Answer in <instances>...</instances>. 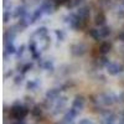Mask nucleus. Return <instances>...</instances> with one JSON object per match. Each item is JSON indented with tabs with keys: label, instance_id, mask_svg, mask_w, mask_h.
Instances as JSON below:
<instances>
[{
	"label": "nucleus",
	"instance_id": "nucleus-20",
	"mask_svg": "<svg viewBox=\"0 0 124 124\" xmlns=\"http://www.w3.org/2000/svg\"><path fill=\"white\" fill-rule=\"evenodd\" d=\"M99 32H101V36H102V39H106V37H108L109 35H110V32H112V29L109 27V26H101V29H99Z\"/></svg>",
	"mask_w": 124,
	"mask_h": 124
},
{
	"label": "nucleus",
	"instance_id": "nucleus-2",
	"mask_svg": "<svg viewBox=\"0 0 124 124\" xmlns=\"http://www.w3.org/2000/svg\"><path fill=\"white\" fill-rule=\"evenodd\" d=\"M56 6H57L56 0H42L40 5V8L44 10L45 14H52L56 10Z\"/></svg>",
	"mask_w": 124,
	"mask_h": 124
},
{
	"label": "nucleus",
	"instance_id": "nucleus-33",
	"mask_svg": "<svg viewBox=\"0 0 124 124\" xmlns=\"http://www.w3.org/2000/svg\"><path fill=\"white\" fill-rule=\"evenodd\" d=\"M117 39H118L119 41H122V42H124V32H120V34L117 36Z\"/></svg>",
	"mask_w": 124,
	"mask_h": 124
},
{
	"label": "nucleus",
	"instance_id": "nucleus-35",
	"mask_svg": "<svg viewBox=\"0 0 124 124\" xmlns=\"http://www.w3.org/2000/svg\"><path fill=\"white\" fill-rule=\"evenodd\" d=\"M25 99H26V103H32V98L31 97H26Z\"/></svg>",
	"mask_w": 124,
	"mask_h": 124
},
{
	"label": "nucleus",
	"instance_id": "nucleus-27",
	"mask_svg": "<svg viewBox=\"0 0 124 124\" xmlns=\"http://www.w3.org/2000/svg\"><path fill=\"white\" fill-rule=\"evenodd\" d=\"M55 34H56V36H57L58 41H63V40H65V37H66L65 32H63L62 30H56V31H55Z\"/></svg>",
	"mask_w": 124,
	"mask_h": 124
},
{
	"label": "nucleus",
	"instance_id": "nucleus-29",
	"mask_svg": "<svg viewBox=\"0 0 124 124\" xmlns=\"http://www.w3.org/2000/svg\"><path fill=\"white\" fill-rule=\"evenodd\" d=\"M24 51H25V45H21V46H20V47H17V51H16V57L17 58H20V57H21L23 56V54H24Z\"/></svg>",
	"mask_w": 124,
	"mask_h": 124
},
{
	"label": "nucleus",
	"instance_id": "nucleus-28",
	"mask_svg": "<svg viewBox=\"0 0 124 124\" xmlns=\"http://www.w3.org/2000/svg\"><path fill=\"white\" fill-rule=\"evenodd\" d=\"M23 81H24V75H17L14 77V82H15V85H21L23 83Z\"/></svg>",
	"mask_w": 124,
	"mask_h": 124
},
{
	"label": "nucleus",
	"instance_id": "nucleus-14",
	"mask_svg": "<svg viewBox=\"0 0 124 124\" xmlns=\"http://www.w3.org/2000/svg\"><path fill=\"white\" fill-rule=\"evenodd\" d=\"M112 51V44L108 42V41H104V42H102L101 46H99V52L102 55H107Z\"/></svg>",
	"mask_w": 124,
	"mask_h": 124
},
{
	"label": "nucleus",
	"instance_id": "nucleus-6",
	"mask_svg": "<svg viewBox=\"0 0 124 124\" xmlns=\"http://www.w3.org/2000/svg\"><path fill=\"white\" fill-rule=\"evenodd\" d=\"M78 113H79V110H77L76 108H70L67 112H66V114H65V117H63V124H68V123H71L72 120H73L77 116H78Z\"/></svg>",
	"mask_w": 124,
	"mask_h": 124
},
{
	"label": "nucleus",
	"instance_id": "nucleus-31",
	"mask_svg": "<svg viewBox=\"0 0 124 124\" xmlns=\"http://www.w3.org/2000/svg\"><path fill=\"white\" fill-rule=\"evenodd\" d=\"M67 3H68V0H56L57 6H58V5H66Z\"/></svg>",
	"mask_w": 124,
	"mask_h": 124
},
{
	"label": "nucleus",
	"instance_id": "nucleus-30",
	"mask_svg": "<svg viewBox=\"0 0 124 124\" xmlns=\"http://www.w3.org/2000/svg\"><path fill=\"white\" fill-rule=\"evenodd\" d=\"M10 17H11V14H10V11L5 10V11H4V14H3V20H4V23H9Z\"/></svg>",
	"mask_w": 124,
	"mask_h": 124
},
{
	"label": "nucleus",
	"instance_id": "nucleus-16",
	"mask_svg": "<svg viewBox=\"0 0 124 124\" xmlns=\"http://www.w3.org/2000/svg\"><path fill=\"white\" fill-rule=\"evenodd\" d=\"M16 51H17V48L14 46V44H13V42L5 44V51H4V56L6 57L8 55H14V54H16Z\"/></svg>",
	"mask_w": 124,
	"mask_h": 124
},
{
	"label": "nucleus",
	"instance_id": "nucleus-23",
	"mask_svg": "<svg viewBox=\"0 0 124 124\" xmlns=\"http://www.w3.org/2000/svg\"><path fill=\"white\" fill-rule=\"evenodd\" d=\"M39 87V82L37 81H29L26 83V88L29 91H36Z\"/></svg>",
	"mask_w": 124,
	"mask_h": 124
},
{
	"label": "nucleus",
	"instance_id": "nucleus-10",
	"mask_svg": "<svg viewBox=\"0 0 124 124\" xmlns=\"http://www.w3.org/2000/svg\"><path fill=\"white\" fill-rule=\"evenodd\" d=\"M72 107L81 112L85 108V97L83 96H76V98L73 99V103H72Z\"/></svg>",
	"mask_w": 124,
	"mask_h": 124
},
{
	"label": "nucleus",
	"instance_id": "nucleus-1",
	"mask_svg": "<svg viewBox=\"0 0 124 124\" xmlns=\"http://www.w3.org/2000/svg\"><path fill=\"white\" fill-rule=\"evenodd\" d=\"M29 114V108L26 106H13L11 109H10V113H9V117L13 118V119H16V120H24L25 117Z\"/></svg>",
	"mask_w": 124,
	"mask_h": 124
},
{
	"label": "nucleus",
	"instance_id": "nucleus-4",
	"mask_svg": "<svg viewBox=\"0 0 124 124\" xmlns=\"http://www.w3.org/2000/svg\"><path fill=\"white\" fill-rule=\"evenodd\" d=\"M99 101H101L104 106H112L113 103L119 102V96L109 94V93H103V94L99 96Z\"/></svg>",
	"mask_w": 124,
	"mask_h": 124
},
{
	"label": "nucleus",
	"instance_id": "nucleus-17",
	"mask_svg": "<svg viewBox=\"0 0 124 124\" xmlns=\"http://www.w3.org/2000/svg\"><path fill=\"white\" fill-rule=\"evenodd\" d=\"M66 99H67L66 97H62V98H60V101L56 103V106H55V109H56V110L54 112V114H57L58 112H61L62 109H63V107L66 106V102H67Z\"/></svg>",
	"mask_w": 124,
	"mask_h": 124
},
{
	"label": "nucleus",
	"instance_id": "nucleus-32",
	"mask_svg": "<svg viewBox=\"0 0 124 124\" xmlns=\"http://www.w3.org/2000/svg\"><path fill=\"white\" fill-rule=\"evenodd\" d=\"M79 124H92V122L89 119H82L79 120Z\"/></svg>",
	"mask_w": 124,
	"mask_h": 124
},
{
	"label": "nucleus",
	"instance_id": "nucleus-7",
	"mask_svg": "<svg viewBox=\"0 0 124 124\" xmlns=\"http://www.w3.org/2000/svg\"><path fill=\"white\" fill-rule=\"evenodd\" d=\"M78 20H79L78 15H77V14H73V13L68 14V15L65 17V21L68 24V26H70L71 29H75V30H76V27H77Z\"/></svg>",
	"mask_w": 124,
	"mask_h": 124
},
{
	"label": "nucleus",
	"instance_id": "nucleus-37",
	"mask_svg": "<svg viewBox=\"0 0 124 124\" xmlns=\"http://www.w3.org/2000/svg\"><path fill=\"white\" fill-rule=\"evenodd\" d=\"M119 124H124V117H123V118H120V120H119Z\"/></svg>",
	"mask_w": 124,
	"mask_h": 124
},
{
	"label": "nucleus",
	"instance_id": "nucleus-9",
	"mask_svg": "<svg viewBox=\"0 0 124 124\" xmlns=\"http://www.w3.org/2000/svg\"><path fill=\"white\" fill-rule=\"evenodd\" d=\"M62 89L60 88H51L46 92V99L48 101H56L58 97H60V93H61Z\"/></svg>",
	"mask_w": 124,
	"mask_h": 124
},
{
	"label": "nucleus",
	"instance_id": "nucleus-19",
	"mask_svg": "<svg viewBox=\"0 0 124 124\" xmlns=\"http://www.w3.org/2000/svg\"><path fill=\"white\" fill-rule=\"evenodd\" d=\"M41 66H42L44 70H46L47 72H52L55 70V66H54V62L50 61V60H46L44 62H41Z\"/></svg>",
	"mask_w": 124,
	"mask_h": 124
},
{
	"label": "nucleus",
	"instance_id": "nucleus-25",
	"mask_svg": "<svg viewBox=\"0 0 124 124\" xmlns=\"http://www.w3.org/2000/svg\"><path fill=\"white\" fill-rule=\"evenodd\" d=\"M82 1H83V0H68V3H67L66 5H67L68 9H73V8L78 6Z\"/></svg>",
	"mask_w": 124,
	"mask_h": 124
},
{
	"label": "nucleus",
	"instance_id": "nucleus-36",
	"mask_svg": "<svg viewBox=\"0 0 124 124\" xmlns=\"http://www.w3.org/2000/svg\"><path fill=\"white\" fill-rule=\"evenodd\" d=\"M14 124H26V123H25L24 120H16V122H15Z\"/></svg>",
	"mask_w": 124,
	"mask_h": 124
},
{
	"label": "nucleus",
	"instance_id": "nucleus-13",
	"mask_svg": "<svg viewBox=\"0 0 124 124\" xmlns=\"http://www.w3.org/2000/svg\"><path fill=\"white\" fill-rule=\"evenodd\" d=\"M26 14H27V10H26V6H25V5L17 6V8L15 9V11H14V16H15L16 19H21V17H24Z\"/></svg>",
	"mask_w": 124,
	"mask_h": 124
},
{
	"label": "nucleus",
	"instance_id": "nucleus-22",
	"mask_svg": "<svg viewBox=\"0 0 124 124\" xmlns=\"http://www.w3.org/2000/svg\"><path fill=\"white\" fill-rule=\"evenodd\" d=\"M88 32H89V36H91L93 40H96V41H99V39H102L101 32H99L98 29H89Z\"/></svg>",
	"mask_w": 124,
	"mask_h": 124
},
{
	"label": "nucleus",
	"instance_id": "nucleus-11",
	"mask_svg": "<svg viewBox=\"0 0 124 124\" xmlns=\"http://www.w3.org/2000/svg\"><path fill=\"white\" fill-rule=\"evenodd\" d=\"M15 37H16V31L14 30V27L6 30L4 32V41H5V44L13 42V41L15 40Z\"/></svg>",
	"mask_w": 124,
	"mask_h": 124
},
{
	"label": "nucleus",
	"instance_id": "nucleus-3",
	"mask_svg": "<svg viewBox=\"0 0 124 124\" xmlns=\"http://www.w3.org/2000/svg\"><path fill=\"white\" fill-rule=\"evenodd\" d=\"M87 52V46L82 42H78V44H73L71 46V54L76 56V57H81L83 56Z\"/></svg>",
	"mask_w": 124,
	"mask_h": 124
},
{
	"label": "nucleus",
	"instance_id": "nucleus-26",
	"mask_svg": "<svg viewBox=\"0 0 124 124\" xmlns=\"http://www.w3.org/2000/svg\"><path fill=\"white\" fill-rule=\"evenodd\" d=\"M97 63L99 65V66H107L108 63H109V61H108V58L103 55L102 57H98V61H97Z\"/></svg>",
	"mask_w": 124,
	"mask_h": 124
},
{
	"label": "nucleus",
	"instance_id": "nucleus-21",
	"mask_svg": "<svg viewBox=\"0 0 124 124\" xmlns=\"http://www.w3.org/2000/svg\"><path fill=\"white\" fill-rule=\"evenodd\" d=\"M31 114H32V117H35V118H40L41 116H42V108H41L40 106H34L32 108H31Z\"/></svg>",
	"mask_w": 124,
	"mask_h": 124
},
{
	"label": "nucleus",
	"instance_id": "nucleus-34",
	"mask_svg": "<svg viewBox=\"0 0 124 124\" xmlns=\"http://www.w3.org/2000/svg\"><path fill=\"white\" fill-rule=\"evenodd\" d=\"M13 75V71H9V72H6V73L4 75V78H8V77H10Z\"/></svg>",
	"mask_w": 124,
	"mask_h": 124
},
{
	"label": "nucleus",
	"instance_id": "nucleus-18",
	"mask_svg": "<svg viewBox=\"0 0 124 124\" xmlns=\"http://www.w3.org/2000/svg\"><path fill=\"white\" fill-rule=\"evenodd\" d=\"M42 14H45V13H44V10L41 9V8L36 9V10H35V13H34L32 15H31V24L36 23L37 20H39V19H40L41 16H42Z\"/></svg>",
	"mask_w": 124,
	"mask_h": 124
},
{
	"label": "nucleus",
	"instance_id": "nucleus-15",
	"mask_svg": "<svg viewBox=\"0 0 124 124\" xmlns=\"http://www.w3.org/2000/svg\"><path fill=\"white\" fill-rule=\"evenodd\" d=\"M34 36H37V37H40V39H46V37L48 36V30H47L45 26H41V27H39V29L35 31Z\"/></svg>",
	"mask_w": 124,
	"mask_h": 124
},
{
	"label": "nucleus",
	"instance_id": "nucleus-24",
	"mask_svg": "<svg viewBox=\"0 0 124 124\" xmlns=\"http://www.w3.org/2000/svg\"><path fill=\"white\" fill-rule=\"evenodd\" d=\"M32 67H34V65L31 63V62H27V63H25V65L21 66V70H20V71H21V73H23V75H25L26 72H29V71L32 70Z\"/></svg>",
	"mask_w": 124,
	"mask_h": 124
},
{
	"label": "nucleus",
	"instance_id": "nucleus-5",
	"mask_svg": "<svg viewBox=\"0 0 124 124\" xmlns=\"http://www.w3.org/2000/svg\"><path fill=\"white\" fill-rule=\"evenodd\" d=\"M106 68H107V72L110 76H117L123 71V66L117 63V62H109V63L106 66Z\"/></svg>",
	"mask_w": 124,
	"mask_h": 124
},
{
	"label": "nucleus",
	"instance_id": "nucleus-12",
	"mask_svg": "<svg viewBox=\"0 0 124 124\" xmlns=\"http://www.w3.org/2000/svg\"><path fill=\"white\" fill-rule=\"evenodd\" d=\"M106 20H107V17H106L104 13H103V11H99V13H97L96 16H94V24L98 25V26H104Z\"/></svg>",
	"mask_w": 124,
	"mask_h": 124
},
{
	"label": "nucleus",
	"instance_id": "nucleus-8",
	"mask_svg": "<svg viewBox=\"0 0 124 124\" xmlns=\"http://www.w3.org/2000/svg\"><path fill=\"white\" fill-rule=\"evenodd\" d=\"M77 15L81 20H88L89 19V15H91V9L89 6H82L78 9L77 11Z\"/></svg>",
	"mask_w": 124,
	"mask_h": 124
}]
</instances>
